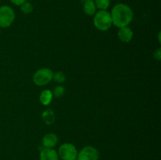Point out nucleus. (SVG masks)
Here are the masks:
<instances>
[{
	"instance_id": "obj_2",
	"label": "nucleus",
	"mask_w": 161,
	"mask_h": 160,
	"mask_svg": "<svg viewBox=\"0 0 161 160\" xmlns=\"http://www.w3.org/2000/svg\"><path fill=\"white\" fill-rule=\"evenodd\" d=\"M94 17V24L99 31H108L113 25L111 14L107 10H98Z\"/></svg>"
},
{
	"instance_id": "obj_16",
	"label": "nucleus",
	"mask_w": 161,
	"mask_h": 160,
	"mask_svg": "<svg viewBox=\"0 0 161 160\" xmlns=\"http://www.w3.org/2000/svg\"><path fill=\"white\" fill-rule=\"evenodd\" d=\"M64 92H65V89H64V86H57L56 87L53 89V95L54 96V97L59 98V97H61L63 95H64Z\"/></svg>"
},
{
	"instance_id": "obj_18",
	"label": "nucleus",
	"mask_w": 161,
	"mask_h": 160,
	"mask_svg": "<svg viewBox=\"0 0 161 160\" xmlns=\"http://www.w3.org/2000/svg\"><path fill=\"white\" fill-rule=\"evenodd\" d=\"M9 1H10L13 4L15 5V6H21L24 3H25L27 0H9Z\"/></svg>"
},
{
	"instance_id": "obj_5",
	"label": "nucleus",
	"mask_w": 161,
	"mask_h": 160,
	"mask_svg": "<svg viewBox=\"0 0 161 160\" xmlns=\"http://www.w3.org/2000/svg\"><path fill=\"white\" fill-rule=\"evenodd\" d=\"M15 20V12L9 6H0V28H8Z\"/></svg>"
},
{
	"instance_id": "obj_14",
	"label": "nucleus",
	"mask_w": 161,
	"mask_h": 160,
	"mask_svg": "<svg viewBox=\"0 0 161 160\" xmlns=\"http://www.w3.org/2000/svg\"><path fill=\"white\" fill-rule=\"evenodd\" d=\"M20 6V9H21L22 12L25 14H29L31 13H32L34 7H33V5L31 4L30 2L26 1L25 3H24L23 4Z\"/></svg>"
},
{
	"instance_id": "obj_19",
	"label": "nucleus",
	"mask_w": 161,
	"mask_h": 160,
	"mask_svg": "<svg viewBox=\"0 0 161 160\" xmlns=\"http://www.w3.org/2000/svg\"></svg>"
},
{
	"instance_id": "obj_1",
	"label": "nucleus",
	"mask_w": 161,
	"mask_h": 160,
	"mask_svg": "<svg viewBox=\"0 0 161 160\" xmlns=\"http://www.w3.org/2000/svg\"><path fill=\"white\" fill-rule=\"evenodd\" d=\"M110 14L113 24L119 28L128 26L134 18L132 9L124 3H118L115 5Z\"/></svg>"
},
{
	"instance_id": "obj_9",
	"label": "nucleus",
	"mask_w": 161,
	"mask_h": 160,
	"mask_svg": "<svg viewBox=\"0 0 161 160\" xmlns=\"http://www.w3.org/2000/svg\"><path fill=\"white\" fill-rule=\"evenodd\" d=\"M58 142V137L54 133H47L42 138V145L47 148H53Z\"/></svg>"
},
{
	"instance_id": "obj_7",
	"label": "nucleus",
	"mask_w": 161,
	"mask_h": 160,
	"mask_svg": "<svg viewBox=\"0 0 161 160\" xmlns=\"http://www.w3.org/2000/svg\"><path fill=\"white\" fill-rule=\"evenodd\" d=\"M133 31L128 26L119 28L117 32V36L119 40L123 42H125V43L130 42L133 39Z\"/></svg>"
},
{
	"instance_id": "obj_11",
	"label": "nucleus",
	"mask_w": 161,
	"mask_h": 160,
	"mask_svg": "<svg viewBox=\"0 0 161 160\" xmlns=\"http://www.w3.org/2000/svg\"><path fill=\"white\" fill-rule=\"evenodd\" d=\"M53 92L50 89H44L43 91H42L39 95V100H40L41 104L45 106L50 104L51 103L52 100H53Z\"/></svg>"
},
{
	"instance_id": "obj_3",
	"label": "nucleus",
	"mask_w": 161,
	"mask_h": 160,
	"mask_svg": "<svg viewBox=\"0 0 161 160\" xmlns=\"http://www.w3.org/2000/svg\"><path fill=\"white\" fill-rule=\"evenodd\" d=\"M53 72L51 69L43 67L36 71L33 75V82L39 86H46L53 80Z\"/></svg>"
},
{
	"instance_id": "obj_17",
	"label": "nucleus",
	"mask_w": 161,
	"mask_h": 160,
	"mask_svg": "<svg viewBox=\"0 0 161 160\" xmlns=\"http://www.w3.org/2000/svg\"><path fill=\"white\" fill-rule=\"evenodd\" d=\"M154 58L157 61H160L161 59V49L159 47L157 50L154 52Z\"/></svg>"
},
{
	"instance_id": "obj_6",
	"label": "nucleus",
	"mask_w": 161,
	"mask_h": 160,
	"mask_svg": "<svg viewBox=\"0 0 161 160\" xmlns=\"http://www.w3.org/2000/svg\"><path fill=\"white\" fill-rule=\"evenodd\" d=\"M99 158V152L92 146H86L78 152L76 160H97Z\"/></svg>"
},
{
	"instance_id": "obj_12",
	"label": "nucleus",
	"mask_w": 161,
	"mask_h": 160,
	"mask_svg": "<svg viewBox=\"0 0 161 160\" xmlns=\"http://www.w3.org/2000/svg\"><path fill=\"white\" fill-rule=\"evenodd\" d=\"M42 119L47 125H51L55 120V115L51 109H47L42 112Z\"/></svg>"
},
{
	"instance_id": "obj_15",
	"label": "nucleus",
	"mask_w": 161,
	"mask_h": 160,
	"mask_svg": "<svg viewBox=\"0 0 161 160\" xmlns=\"http://www.w3.org/2000/svg\"><path fill=\"white\" fill-rule=\"evenodd\" d=\"M53 79L58 83H63L66 79V75L63 72H57L53 73Z\"/></svg>"
},
{
	"instance_id": "obj_10",
	"label": "nucleus",
	"mask_w": 161,
	"mask_h": 160,
	"mask_svg": "<svg viewBox=\"0 0 161 160\" xmlns=\"http://www.w3.org/2000/svg\"><path fill=\"white\" fill-rule=\"evenodd\" d=\"M83 10L88 16H94L97 12V7L94 0H85L83 3Z\"/></svg>"
},
{
	"instance_id": "obj_13",
	"label": "nucleus",
	"mask_w": 161,
	"mask_h": 160,
	"mask_svg": "<svg viewBox=\"0 0 161 160\" xmlns=\"http://www.w3.org/2000/svg\"><path fill=\"white\" fill-rule=\"evenodd\" d=\"M94 3L98 10H107L111 4V0H94Z\"/></svg>"
},
{
	"instance_id": "obj_8",
	"label": "nucleus",
	"mask_w": 161,
	"mask_h": 160,
	"mask_svg": "<svg viewBox=\"0 0 161 160\" xmlns=\"http://www.w3.org/2000/svg\"><path fill=\"white\" fill-rule=\"evenodd\" d=\"M40 160H59L58 154L54 149L44 147L39 154Z\"/></svg>"
},
{
	"instance_id": "obj_4",
	"label": "nucleus",
	"mask_w": 161,
	"mask_h": 160,
	"mask_svg": "<svg viewBox=\"0 0 161 160\" xmlns=\"http://www.w3.org/2000/svg\"><path fill=\"white\" fill-rule=\"evenodd\" d=\"M58 154L62 160H76L78 151L71 143H64L58 148Z\"/></svg>"
}]
</instances>
